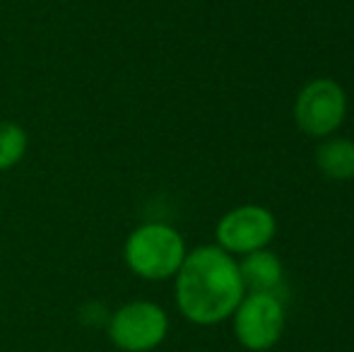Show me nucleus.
Masks as SVG:
<instances>
[{
  "instance_id": "1",
  "label": "nucleus",
  "mask_w": 354,
  "mask_h": 352,
  "mask_svg": "<svg viewBox=\"0 0 354 352\" xmlns=\"http://www.w3.org/2000/svg\"><path fill=\"white\" fill-rule=\"evenodd\" d=\"M174 299L183 319L198 326H214L236 311L246 295L239 261L219 246L188 251L178 268Z\"/></svg>"
},
{
  "instance_id": "2",
  "label": "nucleus",
  "mask_w": 354,
  "mask_h": 352,
  "mask_svg": "<svg viewBox=\"0 0 354 352\" xmlns=\"http://www.w3.org/2000/svg\"><path fill=\"white\" fill-rule=\"evenodd\" d=\"M188 249L178 230L167 222H145L128 234L123 259L142 280H169L178 272Z\"/></svg>"
},
{
  "instance_id": "3",
  "label": "nucleus",
  "mask_w": 354,
  "mask_h": 352,
  "mask_svg": "<svg viewBox=\"0 0 354 352\" xmlns=\"http://www.w3.org/2000/svg\"><path fill=\"white\" fill-rule=\"evenodd\" d=\"M106 333L121 352H152L167 340L169 316L154 302H128L109 316Z\"/></svg>"
},
{
  "instance_id": "4",
  "label": "nucleus",
  "mask_w": 354,
  "mask_h": 352,
  "mask_svg": "<svg viewBox=\"0 0 354 352\" xmlns=\"http://www.w3.org/2000/svg\"><path fill=\"white\" fill-rule=\"evenodd\" d=\"M232 319L236 340L251 352L275 348L284 333V306L277 295L248 292L239 302Z\"/></svg>"
},
{
  "instance_id": "5",
  "label": "nucleus",
  "mask_w": 354,
  "mask_h": 352,
  "mask_svg": "<svg viewBox=\"0 0 354 352\" xmlns=\"http://www.w3.org/2000/svg\"><path fill=\"white\" fill-rule=\"evenodd\" d=\"M347 94L330 77H318L301 87L294 102V121L311 138H328L345 123Z\"/></svg>"
},
{
  "instance_id": "6",
  "label": "nucleus",
  "mask_w": 354,
  "mask_h": 352,
  "mask_svg": "<svg viewBox=\"0 0 354 352\" xmlns=\"http://www.w3.org/2000/svg\"><path fill=\"white\" fill-rule=\"evenodd\" d=\"M277 232V220L263 205H239L224 212L217 222V246L232 256H246L251 251L268 249Z\"/></svg>"
},
{
  "instance_id": "7",
  "label": "nucleus",
  "mask_w": 354,
  "mask_h": 352,
  "mask_svg": "<svg viewBox=\"0 0 354 352\" xmlns=\"http://www.w3.org/2000/svg\"><path fill=\"white\" fill-rule=\"evenodd\" d=\"M239 272H241L243 287L248 292H266V295H277L284 280V268L277 254L268 249H258L251 254L241 256L239 261ZM280 297V295H277Z\"/></svg>"
},
{
  "instance_id": "8",
  "label": "nucleus",
  "mask_w": 354,
  "mask_h": 352,
  "mask_svg": "<svg viewBox=\"0 0 354 352\" xmlns=\"http://www.w3.org/2000/svg\"><path fill=\"white\" fill-rule=\"evenodd\" d=\"M316 165L330 181L354 178V140L350 138H328L316 150Z\"/></svg>"
},
{
  "instance_id": "9",
  "label": "nucleus",
  "mask_w": 354,
  "mask_h": 352,
  "mask_svg": "<svg viewBox=\"0 0 354 352\" xmlns=\"http://www.w3.org/2000/svg\"><path fill=\"white\" fill-rule=\"evenodd\" d=\"M29 138L19 123L0 121V172H8L22 162L27 155Z\"/></svg>"
}]
</instances>
